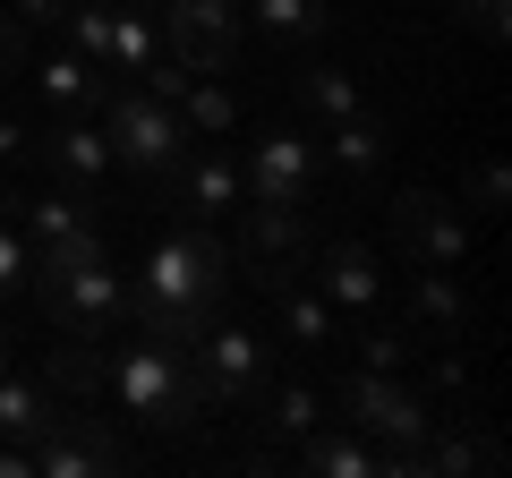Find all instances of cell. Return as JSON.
<instances>
[{"label":"cell","instance_id":"7a4b0ae2","mask_svg":"<svg viewBox=\"0 0 512 478\" xmlns=\"http://www.w3.org/2000/svg\"><path fill=\"white\" fill-rule=\"evenodd\" d=\"M103 393H120L128 419H146L154 436H188V427H205L214 410L197 402V376H188V350L154 342V333H137V342L103 350Z\"/></svg>","mask_w":512,"mask_h":478},{"label":"cell","instance_id":"d6a6232c","mask_svg":"<svg viewBox=\"0 0 512 478\" xmlns=\"http://www.w3.org/2000/svg\"><path fill=\"white\" fill-rule=\"evenodd\" d=\"M18 60H26V26H18V18H9V9H0V77L18 69Z\"/></svg>","mask_w":512,"mask_h":478},{"label":"cell","instance_id":"d590c367","mask_svg":"<svg viewBox=\"0 0 512 478\" xmlns=\"http://www.w3.org/2000/svg\"><path fill=\"white\" fill-rule=\"evenodd\" d=\"M120 9H154V0H120Z\"/></svg>","mask_w":512,"mask_h":478},{"label":"cell","instance_id":"ffe728a7","mask_svg":"<svg viewBox=\"0 0 512 478\" xmlns=\"http://www.w3.org/2000/svg\"><path fill=\"white\" fill-rule=\"evenodd\" d=\"M299 444H308V453H299V461H308L316 478H376V470H393V461H384L376 444L359 436V427H308V436H299Z\"/></svg>","mask_w":512,"mask_h":478},{"label":"cell","instance_id":"4316f807","mask_svg":"<svg viewBox=\"0 0 512 478\" xmlns=\"http://www.w3.org/2000/svg\"><path fill=\"white\" fill-rule=\"evenodd\" d=\"M419 470L470 478V470H504V453H495V444H478V436H444V419H436V436L419 444Z\"/></svg>","mask_w":512,"mask_h":478},{"label":"cell","instance_id":"7c38bea8","mask_svg":"<svg viewBox=\"0 0 512 478\" xmlns=\"http://www.w3.org/2000/svg\"><path fill=\"white\" fill-rule=\"evenodd\" d=\"M35 154L52 163L60 188H77V197H94V188L111 180V137H103V120H94V111H60L52 129L35 137Z\"/></svg>","mask_w":512,"mask_h":478},{"label":"cell","instance_id":"8fae6325","mask_svg":"<svg viewBox=\"0 0 512 478\" xmlns=\"http://www.w3.org/2000/svg\"><path fill=\"white\" fill-rule=\"evenodd\" d=\"M393 231H402L410 265H461L470 257V222H461V205L436 197V188H402V197H393Z\"/></svg>","mask_w":512,"mask_h":478},{"label":"cell","instance_id":"e0dca14e","mask_svg":"<svg viewBox=\"0 0 512 478\" xmlns=\"http://www.w3.org/2000/svg\"><path fill=\"white\" fill-rule=\"evenodd\" d=\"M60 419H69V393H60L52 376H9V368H0V436H9V444L52 436Z\"/></svg>","mask_w":512,"mask_h":478},{"label":"cell","instance_id":"d4e9b609","mask_svg":"<svg viewBox=\"0 0 512 478\" xmlns=\"http://www.w3.org/2000/svg\"><path fill=\"white\" fill-rule=\"evenodd\" d=\"M256 9V35H274V43H325L333 9L325 0H248Z\"/></svg>","mask_w":512,"mask_h":478},{"label":"cell","instance_id":"f546056e","mask_svg":"<svg viewBox=\"0 0 512 478\" xmlns=\"http://www.w3.org/2000/svg\"><path fill=\"white\" fill-rule=\"evenodd\" d=\"M470 197H478V214H504V197H512V180H504V163H478V180H470Z\"/></svg>","mask_w":512,"mask_h":478},{"label":"cell","instance_id":"d6986e66","mask_svg":"<svg viewBox=\"0 0 512 478\" xmlns=\"http://www.w3.org/2000/svg\"><path fill=\"white\" fill-rule=\"evenodd\" d=\"M316 154H325L342 180L367 188V180L384 171V154H393V129H384L376 111H350V120H333V129H325V146H316Z\"/></svg>","mask_w":512,"mask_h":478},{"label":"cell","instance_id":"ac0fdd59","mask_svg":"<svg viewBox=\"0 0 512 478\" xmlns=\"http://www.w3.org/2000/svg\"><path fill=\"white\" fill-rule=\"evenodd\" d=\"M410 316L427 342H461L470 333V291L453 282V265H410Z\"/></svg>","mask_w":512,"mask_h":478},{"label":"cell","instance_id":"52a82bcc","mask_svg":"<svg viewBox=\"0 0 512 478\" xmlns=\"http://www.w3.org/2000/svg\"><path fill=\"white\" fill-rule=\"evenodd\" d=\"M60 26H69V43L94 60V69H111V77H146L154 60H163L154 18H146V9H120V0H69Z\"/></svg>","mask_w":512,"mask_h":478},{"label":"cell","instance_id":"e575fe53","mask_svg":"<svg viewBox=\"0 0 512 478\" xmlns=\"http://www.w3.org/2000/svg\"><path fill=\"white\" fill-rule=\"evenodd\" d=\"M436 393H444V402H461V393H470V368H461L453 350H444V359H436Z\"/></svg>","mask_w":512,"mask_h":478},{"label":"cell","instance_id":"f1b7e54d","mask_svg":"<svg viewBox=\"0 0 512 478\" xmlns=\"http://www.w3.org/2000/svg\"><path fill=\"white\" fill-rule=\"evenodd\" d=\"M410 359H419V342H410L402 325H393V333H359V368H376V376H402Z\"/></svg>","mask_w":512,"mask_h":478},{"label":"cell","instance_id":"5bb4252c","mask_svg":"<svg viewBox=\"0 0 512 478\" xmlns=\"http://www.w3.org/2000/svg\"><path fill=\"white\" fill-rule=\"evenodd\" d=\"M26 453H35L43 478H103V470H120V436H103L94 419H60L52 436H35Z\"/></svg>","mask_w":512,"mask_h":478},{"label":"cell","instance_id":"83f0119b","mask_svg":"<svg viewBox=\"0 0 512 478\" xmlns=\"http://www.w3.org/2000/svg\"><path fill=\"white\" fill-rule=\"evenodd\" d=\"M26 282H35V239L18 231V214L0 205V299H18Z\"/></svg>","mask_w":512,"mask_h":478},{"label":"cell","instance_id":"2e32d148","mask_svg":"<svg viewBox=\"0 0 512 478\" xmlns=\"http://www.w3.org/2000/svg\"><path fill=\"white\" fill-rule=\"evenodd\" d=\"M239 231H248V265L256 274H265V265H299L316 248L308 205H239Z\"/></svg>","mask_w":512,"mask_h":478},{"label":"cell","instance_id":"30bf717a","mask_svg":"<svg viewBox=\"0 0 512 478\" xmlns=\"http://www.w3.org/2000/svg\"><path fill=\"white\" fill-rule=\"evenodd\" d=\"M163 188H171V205H180L188 222H222V214L248 205V180H239V163L222 146H188L180 163L163 171Z\"/></svg>","mask_w":512,"mask_h":478},{"label":"cell","instance_id":"cb8c5ba5","mask_svg":"<svg viewBox=\"0 0 512 478\" xmlns=\"http://www.w3.org/2000/svg\"><path fill=\"white\" fill-rule=\"evenodd\" d=\"M299 111L333 129V120L367 111V94H359V77H350V69H299Z\"/></svg>","mask_w":512,"mask_h":478},{"label":"cell","instance_id":"484cf974","mask_svg":"<svg viewBox=\"0 0 512 478\" xmlns=\"http://www.w3.org/2000/svg\"><path fill=\"white\" fill-rule=\"evenodd\" d=\"M256 402H265V427L291 436V444L308 436V427H325V393H316V385H265Z\"/></svg>","mask_w":512,"mask_h":478},{"label":"cell","instance_id":"7402d4cb","mask_svg":"<svg viewBox=\"0 0 512 478\" xmlns=\"http://www.w3.org/2000/svg\"><path fill=\"white\" fill-rule=\"evenodd\" d=\"M35 94H43L52 111H103L111 86H103V69H94L86 52H52V60L35 69Z\"/></svg>","mask_w":512,"mask_h":478},{"label":"cell","instance_id":"1f68e13d","mask_svg":"<svg viewBox=\"0 0 512 478\" xmlns=\"http://www.w3.org/2000/svg\"><path fill=\"white\" fill-rule=\"evenodd\" d=\"M26 154H35V129L26 120H0V163H26Z\"/></svg>","mask_w":512,"mask_h":478},{"label":"cell","instance_id":"836d02e7","mask_svg":"<svg viewBox=\"0 0 512 478\" xmlns=\"http://www.w3.org/2000/svg\"><path fill=\"white\" fill-rule=\"evenodd\" d=\"M60 9H69V0H9V18H18V26H60Z\"/></svg>","mask_w":512,"mask_h":478},{"label":"cell","instance_id":"3957f363","mask_svg":"<svg viewBox=\"0 0 512 478\" xmlns=\"http://www.w3.org/2000/svg\"><path fill=\"white\" fill-rule=\"evenodd\" d=\"M342 419L359 427L367 444H376L393 470H419V444L436 436V410H427V393H410L402 376H376V368H350L342 376Z\"/></svg>","mask_w":512,"mask_h":478},{"label":"cell","instance_id":"4fadbf2b","mask_svg":"<svg viewBox=\"0 0 512 478\" xmlns=\"http://www.w3.org/2000/svg\"><path fill=\"white\" fill-rule=\"evenodd\" d=\"M256 282H265V299H274L282 342H291V350H333V342H342V308H333V299L316 291L299 265H265Z\"/></svg>","mask_w":512,"mask_h":478},{"label":"cell","instance_id":"277c9868","mask_svg":"<svg viewBox=\"0 0 512 478\" xmlns=\"http://www.w3.org/2000/svg\"><path fill=\"white\" fill-rule=\"evenodd\" d=\"M188 376H197V402L205 410H239V402H256V393L274 385V342L256 325H205V342L188 350Z\"/></svg>","mask_w":512,"mask_h":478},{"label":"cell","instance_id":"603a6c76","mask_svg":"<svg viewBox=\"0 0 512 478\" xmlns=\"http://www.w3.org/2000/svg\"><path fill=\"white\" fill-rule=\"evenodd\" d=\"M171 111H180V129H188V137H231V129H239V94L214 86L205 69L180 86V103H171Z\"/></svg>","mask_w":512,"mask_h":478},{"label":"cell","instance_id":"4dcf8cb0","mask_svg":"<svg viewBox=\"0 0 512 478\" xmlns=\"http://www.w3.org/2000/svg\"><path fill=\"white\" fill-rule=\"evenodd\" d=\"M453 9L478 26V35H504V9H512V0H453Z\"/></svg>","mask_w":512,"mask_h":478},{"label":"cell","instance_id":"44dd1931","mask_svg":"<svg viewBox=\"0 0 512 478\" xmlns=\"http://www.w3.org/2000/svg\"><path fill=\"white\" fill-rule=\"evenodd\" d=\"M9 214H18V231L35 239V248H52V239H69V231H86L94 222V197H77V188H35V197H18L9 205Z\"/></svg>","mask_w":512,"mask_h":478},{"label":"cell","instance_id":"5b68a950","mask_svg":"<svg viewBox=\"0 0 512 478\" xmlns=\"http://www.w3.org/2000/svg\"><path fill=\"white\" fill-rule=\"evenodd\" d=\"M94 120H103V137H111V163L146 171V180H163V171L188 154V129H180V111H171V103H154L146 86H111Z\"/></svg>","mask_w":512,"mask_h":478},{"label":"cell","instance_id":"8992f818","mask_svg":"<svg viewBox=\"0 0 512 478\" xmlns=\"http://www.w3.org/2000/svg\"><path fill=\"white\" fill-rule=\"evenodd\" d=\"M26 291L43 299L52 333H86V342H111V333H120V316H128V282H120V265H111V257L69 265V274H35Z\"/></svg>","mask_w":512,"mask_h":478},{"label":"cell","instance_id":"ba28073f","mask_svg":"<svg viewBox=\"0 0 512 478\" xmlns=\"http://www.w3.org/2000/svg\"><path fill=\"white\" fill-rule=\"evenodd\" d=\"M239 26H248L239 0H154V35L180 69H222L239 52Z\"/></svg>","mask_w":512,"mask_h":478},{"label":"cell","instance_id":"9c48e42d","mask_svg":"<svg viewBox=\"0 0 512 478\" xmlns=\"http://www.w3.org/2000/svg\"><path fill=\"white\" fill-rule=\"evenodd\" d=\"M316 171H325V154H316L308 129H265L256 154L239 163V180H248V205H308Z\"/></svg>","mask_w":512,"mask_h":478},{"label":"cell","instance_id":"6da1fadb","mask_svg":"<svg viewBox=\"0 0 512 478\" xmlns=\"http://www.w3.org/2000/svg\"><path fill=\"white\" fill-rule=\"evenodd\" d=\"M222 291H231V257H222V239L205 222H180L146 248L137 282H128V325L154 333L171 350H197L205 325L222 316Z\"/></svg>","mask_w":512,"mask_h":478},{"label":"cell","instance_id":"9a60e30c","mask_svg":"<svg viewBox=\"0 0 512 478\" xmlns=\"http://www.w3.org/2000/svg\"><path fill=\"white\" fill-rule=\"evenodd\" d=\"M316 291L333 299L342 316H367L384 299V265L367 239H333V248H316Z\"/></svg>","mask_w":512,"mask_h":478}]
</instances>
